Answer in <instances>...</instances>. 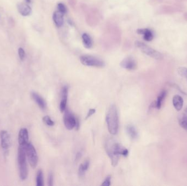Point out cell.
Masks as SVG:
<instances>
[{
	"label": "cell",
	"instance_id": "cell-7",
	"mask_svg": "<svg viewBox=\"0 0 187 186\" xmlns=\"http://www.w3.org/2000/svg\"><path fill=\"white\" fill-rule=\"evenodd\" d=\"M64 113V123L65 126L68 130H72L76 127L77 119L70 111L66 109Z\"/></svg>",
	"mask_w": 187,
	"mask_h": 186
},
{
	"label": "cell",
	"instance_id": "cell-4",
	"mask_svg": "<svg viewBox=\"0 0 187 186\" xmlns=\"http://www.w3.org/2000/svg\"><path fill=\"white\" fill-rule=\"evenodd\" d=\"M135 45L139 48L144 54L147 55L149 56L152 58H154L155 60H161L163 58V56L160 52L153 49L152 48L148 46L146 44L143 43L141 42L136 41L135 42Z\"/></svg>",
	"mask_w": 187,
	"mask_h": 186
},
{
	"label": "cell",
	"instance_id": "cell-22",
	"mask_svg": "<svg viewBox=\"0 0 187 186\" xmlns=\"http://www.w3.org/2000/svg\"><path fill=\"white\" fill-rule=\"evenodd\" d=\"M178 74L187 79V68L186 67H179L178 69Z\"/></svg>",
	"mask_w": 187,
	"mask_h": 186
},
{
	"label": "cell",
	"instance_id": "cell-26",
	"mask_svg": "<svg viewBox=\"0 0 187 186\" xmlns=\"http://www.w3.org/2000/svg\"><path fill=\"white\" fill-rule=\"evenodd\" d=\"M111 176H108L106 178L105 180L103 181L101 186H109L111 185Z\"/></svg>",
	"mask_w": 187,
	"mask_h": 186
},
{
	"label": "cell",
	"instance_id": "cell-23",
	"mask_svg": "<svg viewBox=\"0 0 187 186\" xmlns=\"http://www.w3.org/2000/svg\"><path fill=\"white\" fill-rule=\"evenodd\" d=\"M43 122L49 126H53L54 125V122H53V120L51 119V118L48 116H46L43 118Z\"/></svg>",
	"mask_w": 187,
	"mask_h": 186
},
{
	"label": "cell",
	"instance_id": "cell-9",
	"mask_svg": "<svg viewBox=\"0 0 187 186\" xmlns=\"http://www.w3.org/2000/svg\"><path fill=\"white\" fill-rule=\"evenodd\" d=\"M120 65L123 68L129 70H135L137 67L136 62L132 57H128L123 59L120 62Z\"/></svg>",
	"mask_w": 187,
	"mask_h": 186
},
{
	"label": "cell",
	"instance_id": "cell-16",
	"mask_svg": "<svg viewBox=\"0 0 187 186\" xmlns=\"http://www.w3.org/2000/svg\"><path fill=\"white\" fill-rule=\"evenodd\" d=\"M18 8L21 14L23 16H28L31 14L32 12L31 8L29 5L25 4L18 5Z\"/></svg>",
	"mask_w": 187,
	"mask_h": 186
},
{
	"label": "cell",
	"instance_id": "cell-19",
	"mask_svg": "<svg viewBox=\"0 0 187 186\" xmlns=\"http://www.w3.org/2000/svg\"><path fill=\"white\" fill-rule=\"evenodd\" d=\"M90 163L88 160H86L84 163L81 164L78 169V175L80 178L84 176L86 171L88 170Z\"/></svg>",
	"mask_w": 187,
	"mask_h": 186
},
{
	"label": "cell",
	"instance_id": "cell-21",
	"mask_svg": "<svg viewBox=\"0 0 187 186\" xmlns=\"http://www.w3.org/2000/svg\"><path fill=\"white\" fill-rule=\"evenodd\" d=\"M36 184L37 186H42L44 184L43 182V175L41 170H39L37 172L36 176Z\"/></svg>",
	"mask_w": 187,
	"mask_h": 186
},
{
	"label": "cell",
	"instance_id": "cell-29",
	"mask_svg": "<svg viewBox=\"0 0 187 186\" xmlns=\"http://www.w3.org/2000/svg\"><path fill=\"white\" fill-rule=\"evenodd\" d=\"M95 112H96V110L95 109H91L89 111V112L88 113V114H87V117H86V118H85V119H88V118H89L93 114L95 113Z\"/></svg>",
	"mask_w": 187,
	"mask_h": 186
},
{
	"label": "cell",
	"instance_id": "cell-10",
	"mask_svg": "<svg viewBox=\"0 0 187 186\" xmlns=\"http://www.w3.org/2000/svg\"><path fill=\"white\" fill-rule=\"evenodd\" d=\"M29 133L27 128H21L18 136V141L19 146L26 147L27 144L29 143Z\"/></svg>",
	"mask_w": 187,
	"mask_h": 186
},
{
	"label": "cell",
	"instance_id": "cell-20",
	"mask_svg": "<svg viewBox=\"0 0 187 186\" xmlns=\"http://www.w3.org/2000/svg\"><path fill=\"white\" fill-rule=\"evenodd\" d=\"M166 91L163 90L161 92V93L158 96L157 100L155 103V107L158 109H160L161 105H162V103L163 102L165 97L166 96Z\"/></svg>",
	"mask_w": 187,
	"mask_h": 186
},
{
	"label": "cell",
	"instance_id": "cell-28",
	"mask_svg": "<svg viewBox=\"0 0 187 186\" xmlns=\"http://www.w3.org/2000/svg\"><path fill=\"white\" fill-rule=\"evenodd\" d=\"M48 185L50 186H53V175L52 173H50L48 176Z\"/></svg>",
	"mask_w": 187,
	"mask_h": 186
},
{
	"label": "cell",
	"instance_id": "cell-14",
	"mask_svg": "<svg viewBox=\"0 0 187 186\" xmlns=\"http://www.w3.org/2000/svg\"><path fill=\"white\" fill-rule=\"evenodd\" d=\"M137 32L140 35H143L144 39L147 42L152 41L154 37L152 31L148 29H138L137 30Z\"/></svg>",
	"mask_w": 187,
	"mask_h": 186
},
{
	"label": "cell",
	"instance_id": "cell-2",
	"mask_svg": "<svg viewBox=\"0 0 187 186\" xmlns=\"http://www.w3.org/2000/svg\"><path fill=\"white\" fill-rule=\"evenodd\" d=\"M105 146L106 153L111 160L112 165L113 166H116L119 162L121 145L116 143L112 138H109L106 140Z\"/></svg>",
	"mask_w": 187,
	"mask_h": 186
},
{
	"label": "cell",
	"instance_id": "cell-25",
	"mask_svg": "<svg viewBox=\"0 0 187 186\" xmlns=\"http://www.w3.org/2000/svg\"><path fill=\"white\" fill-rule=\"evenodd\" d=\"M18 55L21 61H24L25 58V52L22 48H19L18 49Z\"/></svg>",
	"mask_w": 187,
	"mask_h": 186
},
{
	"label": "cell",
	"instance_id": "cell-11",
	"mask_svg": "<svg viewBox=\"0 0 187 186\" xmlns=\"http://www.w3.org/2000/svg\"><path fill=\"white\" fill-rule=\"evenodd\" d=\"M62 101L60 104V110L63 113L66 109L67 105V96H68V88L67 86H65L62 88Z\"/></svg>",
	"mask_w": 187,
	"mask_h": 186
},
{
	"label": "cell",
	"instance_id": "cell-31",
	"mask_svg": "<svg viewBox=\"0 0 187 186\" xmlns=\"http://www.w3.org/2000/svg\"><path fill=\"white\" fill-rule=\"evenodd\" d=\"M182 119L187 121V107L184 110V113H183V117Z\"/></svg>",
	"mask_w": 187,
	"mask_h": 186
},
{
	"label": "cell",
	"instance_id": "cell-6",
	"mask_svg": "<svg viewBox=\"0 0 187 186\" xmlns=\"http://www.w3.org/2000/svg\"><path fill=\"white\" fill-rule=\"evenodd\" d=\"M25 150L27 160L30 166L33 168H35L38 163V156L35 148L31 143H28L25 147Z\"/></svg>",
	"mask_w": 187,
	"mask_h": 186
},
{
	"label": "cell",
	"instance_id": "cell-5",
	"mask_svg": "<svg viewBox=\"0 0 187 186\" xmlns=\"http://www.w3.org/2000/svg\"><path fill=\"white\" fill-rule=\"evenodd\" d=\"M80 61L82 64L86 66L103 67L105 65V62L101 59L89 55L81 56L80 57Z\"/></svg>",
	"mask_w": 187,
	"mask_h": 186
},
{
	"label": "cell",
	"instance_id": "cell-8",
	"mask_svg": "<svg viewBox=\"0 0 187 186\" xmlns=\"http://www.w3.org/2000/svg\"><path fill=\"white\" fill-rule=\"evenodd\" d=\"M0 137L2 148L5 153H7L11 144V138L9 133L7 131H2L0 133Z\"/></svg>",
	"mask_w": 187,
	"mask_h": 186
},
{
	"label": "cell",
	"instance_id": "cell-24",
	"mask_svg": "<svg viewBox=\"0 0 187 186\" xmlns=\"http://www.w3.org/2000/svg\"><path fill=\"white\" fill-rule=\"evenodd\" d=\"M58 9L59 12H61L62 14H66L67 13V8L66 6L63 3H59L58 4Z\"/></svg>",
	"mask_w": 187,
	"mask_h": 186
},
{
	"label": "cell",
	"instance_id": "cell-27",
	"mask_svg": "<svg viewBox=\"0 0 187 186\" xmlns=\"http://www.w3.org/2000/svg\"><path fill=\"white\" fill-rule=\"evenodd\" d=\"M179 123L182 128H184L185 130L187 131V121L183 119H179Z\"/></svg>",
	"mask_w": 187,
	"mask_h": 186
},
{
	"label": "cell",
	"instance_id": "cell-18",
	"mask_svg": "<svg viewBox=\"0 0 187 186\" xmlns=\"http://www.w3.org/2000/svg\"><path fill=\"white\" fill-rule=\"evenodd\" d=\"M126 129L127 133L132 139H136V138H138V131L134 126L129 125L127 126Z\"/></svg>",
	"mask_w": 187,
	"mask_h": 186
},
{
	"label": "cell",
	"instance_id": "cell-32",
	"mask_svg": "<svg viewBox=\"0 0 187 186\" xmlns=\"http://www.w3.org/2000/svg\"><path fill=\"white\" fill-rule=\"evenodd\" d=\"M26 2H27V3H31V0H26Z\"/></svg>",
	"mask_w": 187,
	"mask_h": 186
},
{
	"label": "cell",
	"instance_id": "cell-12",
	"mask_svg": "<svg viewBox=\"0 0 187 186\" xmlns=\"http://www.w3.org/2000/svg\"><path fill=\"white\" fill-rule=\"evenodd\" d=\"M31 95H32V98L35 101L37 104L40 107V108L43 110H44L46 108V107H47L46 102L41 96L38 95V93L32 92Z\"/></svg>",
	"mask_w": 187,
	"mask_h": 186
},
{
	"label": "cell",
	"instance_id": "cell-13",
	"mask_svg": "<svg viewBox=\"0 0 187 186\" xmlns=\"http://www.w3.org/2000/svg\"><path fill=\"white\" fill-rule=\"evenodd\" d=\"M62 13L59 11H55L53 15V21L55 24L56 26L60 27L62 26L64 23V17Z\"/></svg>",
	"mask_w": 187,
	"mask_h": 186
},
{
	"label": "cell",
	"instance_id": "cell-3",
	"mask_svg": "<svg viewBox=\"0 0 187 186\" xmlns=\"http://www.w3.org/2000/svg\"><path fill=\"white\" fill-rule=\"evenodd\" d=\"M18 166L19 170V176L21 180H25L28 175V169L27 163V154L25 147L19 146L18 150Z\"/></svg>",
	"mask_w": 187,
	"mask_h": 186
},
{
	"label": "cell",
	"instance_id": "cell-17",
	"mask_svg": "<svg viewBox=\"0 0 187 186\" xmlns=\"http://www.w3.org/2000/svg\"><path fill=\"white\" fill-rule=\"evenodd\" d=\"M82 41L85 48L90 49L93 47V41L90 36L87 33H84L82 35Z\"/></svg>",
	"mask_w": 187,
	"mask_h": 186
},
{
	"label": "cell",
	"instance_id": "cell-1",
	"mask_svg": "<svg viewBox=\"0 0 187 186\" xmlns=\"http://www.w3.org/2000/svg\"><path fill=\"white\" fill-rule=\"evenodd\" d=\"M106 121L109 133L112 135L117 134L119 128V119L117 107L115 105H111L108 109Z\"/></svg>",
	"mask_w": 187,
	"mask_h": 186
},
{
	"label": "cell",
	"instance_id": "cell-30",
	"mask_svg": "<svg viewBox=\"0 0 187 186\" xmlns=\"http://www.w3.org/2000/svg\"><path fill=\"white\" fill-rule=\"evenodd\" d=\"M82 157V153L81 152H78L77 154H76V160H78L79 159Z\"/></svg>",
	"mask_w": 187,
	"mask_h": 186
},
{
	"label": "cell",
	"instance_id": "cell-15",
	"mask_svg": "<svg viewBox=\"0 0 187 186\" xmlns=\"http://www.w3.org/2000/svg\"><path fill=\"white\" fill-rule=\"evenodd\" d=\"M173 105L177 111H180L183 108V99L179 95H176L173 97Z\"/></svg>",
	"mask_w": 187,
	"mask_h": 186
}]
</instances>
